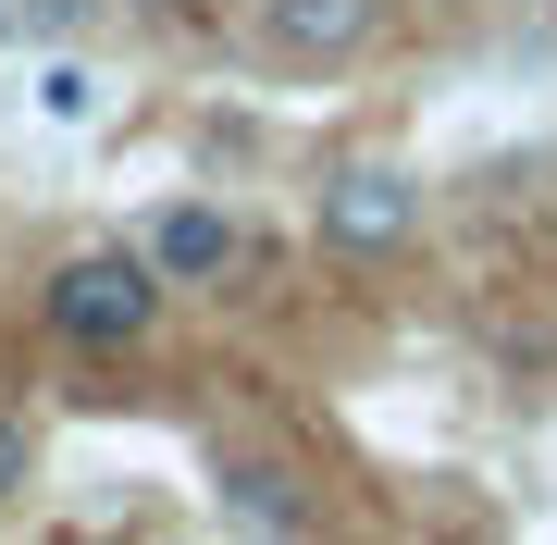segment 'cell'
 <instances>
[{"instance_id": "cell-7", "label": "cell", "mask_w": 557, "mask_h": 545, "mask_svg": "<svg viewBox=\"0 0 557 545\" xmlns=\"http://www.w3.org/2000/svg\"><path fill=\"white\" fill-rule=\"evenodd\" d=\"M25 25H38V38H87V13H100V0H13Z\"/></svg>"}, {"instance_id": "cell-8", "label": "cell", "mask_w": 557, "mask_h": 545, "mask_svg": "<svg viewBox=\"0 0 557 545\" xmlns=\"http://www.w3.org/2000/svg\"><path fill=\"white\" fill-rule=\"evenodd\" d=\"M38 100H50V112H87L100 87H87V62H50V75H38Z\"/></svg>"}, {"instance_id": "cell-6", "label": "cell", "mask_w": 557, "mask_h": 545, "mask_svg": "<svg viewBox=\"0 0 557 545\" xmlns=\"http://www.w3.org/2000/svg\"><path fill=\"white\" fill-rule=\"evenodd\" d=\"M25 496H38V422H13V409H0V521H13Z\"/></svg>"}, {"instance_id": "cell-3", "label": "cell", "mask_w": 557, "mask_h": 545, "mask_svg": "<svg viewBox=\"0 0 557 545\" xmlns=\"http://www.w3.org/2000/svg\"><path fill=\"white\" fill-rule=\"evenodd\" d=\"M248 38L273 62H298V75H335L384 38V0H248Z\"/></svg>"}, {"instance_id": "cell-2", "label": "cell", "mask_w": 557, "mask_h": 545, "mask_svg": "<svg viewBox=\"0 0 557 545\" xmlns=\"http://www.w3.org/2000/svg\"><path fill=\"white\" fill-rule=\"evenodd\" d=\"M421 174L409 162H335L322 174V199H310V236L335 248V261H409L421 248Z\"/></svg>"}, {"instance_id": "cell-1", "label": "cell", "mask_w": 557, "mask_h": 545, "mask_svg": "<svg viewBox=\"0 0 557 545\" xmlns=\"http://www.w3.org/2000/svg\"><path fill=\"white\" fill-rule=\"evenodd\" d=\"M161 261L149 248H75V261H50V285H38V323L62 335V347H87V360H112V347H149L161 335Z\"/></svg>"}, {"instance_id": "cell-9", "label": "cell", "mask_w": 557, "mask_h": 545, "mask_svg": "<svg viewBox=\"0 0 557 545\" xmlns=\"http://www.w3.org/2000/svg\"><path fill=\"white\" fill-rule=\"evenodd\" d=\"M137 13H161V25H186V13H211V0H137Z\"/></svg>"}, {"instance_id": "cell-10", "label": "cell", "mask_w": 557, "mask_h": 545, "mask_svg": "<svg viewBox=\"0 0 557 545\" xmlns=\"http://www.w3.org/2000/svg\"><path fill=\"white\" fill-rule=\"evenodd\" d=\"M13 25H25V13H13V0H0V50H13Z\"/></svg>"}, {"instance_id": "cell-4", "label": "cell", "mask_w": 557, "mask_h": 545, "mask_svg": "<svg viewBox=\"0 0 557 545\" xmlns=\"http://www.w3.org/2000/svg\"><path fill=\"white\" fill-rule=\"evenodd\" d=\"M137 248L161 261V285H223V273L248 261V223H236V211H211V199H161Z\"/></svg>"}, {"instance_id": "cell-5", "label": "cell", "mask_w": 557, "mask_h": 545, "mask_svg": "<svg viewBox=\"0 0 557 545\" xmlns=\"http://www.w3.org/2000/svg\"><path fill=\"white\" fill-rule=\"evenodd\" d=\"M211 508H223V533H310L322 521V496H310L298 459H223L211 471Z\"/></svg>"}]
</instances>
